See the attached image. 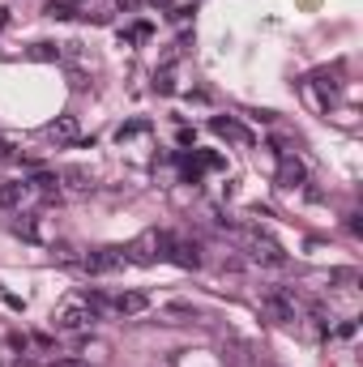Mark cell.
<instances>
[{"instance_id": "1", "label": "cell", "mask_w": 363, "mask_h": 367, "mask_svg": "<svg viewBox=\"0 0 363 367\" xmlns=\"http://www.w3.org/2000/svg\"><path fill=\"white\" fill-rule=\"evenodd\" d=\"M154 248H158L162 261H171V265H180V269H201L197 248H192V243H184V239H176L171 231H154Z\"/></svg>"}, {"instance_id": "2", "label": "cell", "mask_w": 363, "mask_h": 367, "mask_svg": "<svg viewBox=\"0 0 363 367\" xmlns=\"http://www.w3.org/2000/svg\"><path fill=\"white\" fill-rule=\"evenodd\" d=\"M261 312L270 316L274 325H290L295 321V295L282 286H270V290H261Z\"/></svg>"}, {"instance_id": "3", "label": "cell", "mask_w": 363, "mask_h": 367, "mask_svg": "<svg viewBox=\"0 0 363 367\" xmlns=\"http://www.w3.org/2000/svg\"><path fill=\"white\" fill-rule=\"evenodd\" d=\"M244 248L252 252V261L270 265V269H282V265H286V252L278 248L270 235H261V231H244Z\"/></svg>"}, {"instance_id": "4", "label": "cell", "mask_w": 363, "mask_h": 367, "mask_svg": "<svg viewBox=\"0 0 363 367\" xmlns=\"http://www.w3.org/2000/svg\"><path fill=\"white\" fill-rule=\"evenodd\" d=\"M56 325H60V329H90V325H94V312H90L86 299H73L68 308H60Z\"/></svg>"}, {"instance_id": "5", "label": "cell", "mask_w": 363, "mask_h": 367, "mask_svg": "<svg viewBox=\"0 0 363 367\" xmlns=\"http://www.w3.org/2000/svg\"><path fill=\"white\" fill-rule=\"evenodd\" d=\"M210 129L218 133V137H227V141H239V145H252V133L239 124V120H231V115H214L210 120Z\"/></svg>"}, {"instance_id": "6", "label": "cell", "mask_w": 363, "mask_h": 367, "mask_svg": "<svg viewBox=\"0 0 363 367\" xmlns=\"http://www.w3.org/2000/svg\"><path fill=\"white\" fill-rule=\"evenodd\" d=\"M304 180H308L304 162H299V158H290V154H282V162H278V188H299Z\"/></svg>"}, {"instance_id": "7", "label": "cell", "mask_w": 363, "mask_h": 367, "mask_svg": "<svg viewBox=\"0 0 363 367\" xmlns=\"http://www.w3.org/2000/svg\"><path fill=\"white\" fill-rule=\"evenodd\" d=\"M26 201H30L26 180H9V184H0V209H21Z\"/></svg>"}, {"instance_id": "8", "label": "cell", "mask_w": 363, "mask_h": 367, "mask_svg": "<svg viewBox=\"0 0 363 367\" xmlns=\"http://www.w3.org/2000/svg\"><path fill=\"white\" fill-rule=\"evenodd\" d=\"M120 265H124V256H115V252H90L77 261V269H86V274H111Z\"/></svg>"}, {"instance_id": "9", "label": "cell", "mask_w": 363, "mask_h": 367, "mask_svg": "<svg viewBox=\"0 0 363 367\" xmlns=\"http://www.w3.org/2000/svg\"><path fill=\"white\" fill-rule=\"evenodd\" d=\"M145 308H150V295H141V290H124V295L111 299V312H120V316H141Z\"/></svg>"}, {"instance_id": "10", "label": "cell", "mask_w": 363, "mask_h": 367, "mask_svg": "<svg viewBox=\"0 0 363 367\" xmlns=\"http://www.w3.org/2000/svg\"><path fill=\"white\" fill-rule=\"evenodd\" d=\"M43 133L52 137L56 145H73V141H77V120H73V115H56V120H52V124H47Z\"/></svg>"}, {"instance_id": "11", "label": "cell", "mask_w": 363, "mask_h": 367, "mask_svg": "<svg viewBox=\"0 0 363 367\" xmlns=\"http://www.w3.org/2000/svg\"><path fill=\"white\" fill-rule=\"evenodd\" d=\"M26 188H30V197H35V192H43V197H56V176H52V171H35V176L26 180Z\"/></svg>"}, {"instance_id": "12", "label": "cell", "mask_w": 363, "mask_h": 367, "mask_svg": "<svg viewBox=\"0 0 363 367\" xmlns=\"http://www.w3.org/2000/svg\"><path fill=\"white\" fill-rule=\"evenodd\" d=\"M43 17H56V21H68V17H77V9L68 5V0H47V9Z\"/></svg>"}, {"instance_id": "13", "label": "cell", "mask_w": 363, "mask_h": 367, "mask_svg": "<svg viewBox=\"0 0 363 367\" xmlns=\"http://www.w3.org/2000/svg\"><path fill=\"white\" fill-rule=\"evenodd\" d=\"M60 47L64 43H35L30 47V60H60Z\"/></svg>"}, {"instance_id": "14", "label": "cell", "mask_w": 363, "mask_h": 367, "mask_svg": "<svg viewBox=\"0 0 363 367\" xmlns=\"http://www.w3.org/2000/svg\"><path fill=\"white\" fill-rule=\"evenodd\" d=\"M64 180H68V188H77V192H86V188H90V176H86L82 167H68V171H64Z\"/></svg>"}, {"instance_id": "15", "label": "cell", "mask_w": 363, "mask_h": 367, "mask_svg": "<svg viewBox=\"0 0 363 367\" xmlns=\"http://www.w3.org/2000/svg\"><path fill=\"white\" fill-rule=\"evenodd\" d=\"M141 129H145V124H124V129H120V133H115V137H120V141H129V137H137V133H141Z\"/></svg>"}, {"instance_id": "16", "label": "cell", "mask_w": 363, "mask_h": 367, "mask_svg": "<svg viewBox=\"0 0 363 367\" xmlns=\"http://www.w3.org/2000/svg\"><path fill=\"white\" fill-rule=\"evenodd\" d=\"M9 158H13V145H9V141H0V162H9Z\"/></svg>"}, {"instance_id": "17", "label": "cell", "mask_w": 363, "mask_h": 367, "mask_svg": "<svg viewBox=\"0 0 363 367\" xmlns=\"http://www.w3.org/2000/svg\"><path fill=\"white\" fill-rule=\"evenodd\" d=\"M52 367H86V363H82V359H56Z\"/></svg>"}, {"instance_id": "18", "label": "cell", "mask_w": 363, "mask_h": 367, "mask_svg": "<svg viewBox=\"0 0 363 367\" xmlns=\"http://www.w3.org/2000/svg\"><path fill=\"white\" fill-rule=\"evenodd\" d=\"M115 5H124V9H137V0H115Z\"/></svg>"}]
</instances>
